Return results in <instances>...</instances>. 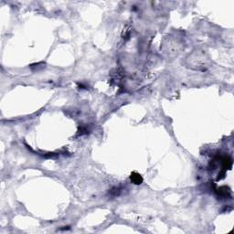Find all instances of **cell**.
<instances>
[{"label":"cell","instance_id":"obj_1","mask_svg":"<svg viewBox=\"0 0 234 234\" xmlns=\"http://www.w3.org/2000/svg\"><path fill=\"white\" fill-rule=\"evenodd\" d=\"M130 179H131V181L135 184V185H140L142 182H143V178L141 177L140 174H138L136 172H133L130 176Z\"/></svg>","mask_w":234,"mask_h":234},{"label":"cell","instance_id":"obj_2","mask_svg":"<svg viewBox=\"0 0 234 234\" xmlns=\"http://www.w3.org/2000/svg\"><path fill=\"white\" fill-rule=\"evenodd\" d=\"M221 163H222V166L224 169H230L231 167V165H232V161L229 156L223 157L221 159Z\"/></svg>","mask_w":234,"mask_h":234},{"label":"cell","instance_id":"obj_3","mask_svg":"<svg viewBox=\"0 0 234 234\" xmlns=\"http://www.w3.org/2000/svg\"><path fill=\"white\" fill-rule=\"evenodd\" d=\"M218 193H219V195L220 197H226L230 193V190H229V188L227 187H221L219 188Z\"/></svg>","mask_w":234,"mask_h":234}]
</instances>
